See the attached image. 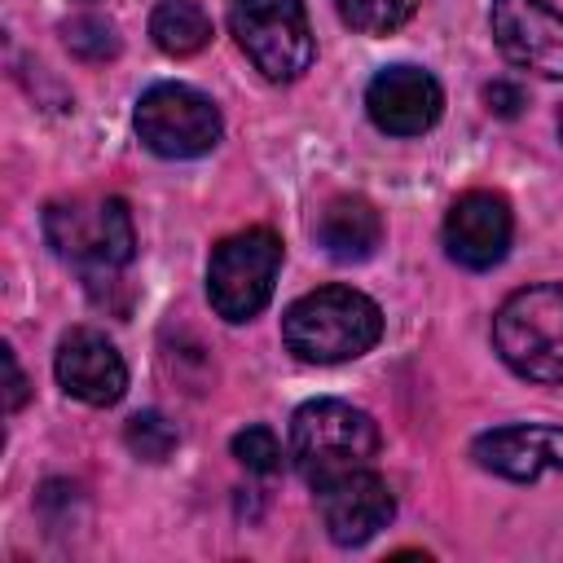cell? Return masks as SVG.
Segmentation results:
<instances>
[{
    "label": "cell",
    "mask_w": 563,
    "mask_h": 563,
    "mask_svg": "<svg viewBox=\"0 0 563 563\" xmlns=\"http://www.w3.org/2000/svg\"><path fill=\"white\" fill-rule=\"evenodd\" d=\"M383 339V312L352 286H321L282 312V343L303 365H339L365 356Z\"/></svg>",
    "instance_id": "1"
},
{
    "label": "cell",
    "mask_w": 563,
    "mask_h": 563,
    "mask_svg": "<svg viewBox=\"0 0 563 563\" xmlns=\"http://www.w3.org/2000/svg\"><path fill=\"white\" fill-rule=\"evenodd\" d=\"M44 238L57 260L75 264L84 277H106L132 264L136 224L114 194H70L44 207Z\"/></svg>",
    "instance_id": "2"
},
{
    "label": "cell",
    "mask_w": 563,
    "mask_h": 563,
    "mask_svg": "<svg viewBox=\"0 0 563 563\" xmlns=\"http://www.w3.org/2000/svg\"><path fill=\"white\" fill-rule=\"evenodd\" d=\"M378 444H383L378 422L365 409L334 400V396H317L299 405L290 418V457H295V471L312 488L343 471L369 466Z\"/></svg>",
    "instance_id": "3"
},
{
    "label": "cell",
    "mask_w": 563,
    "mask_h": 563,
    "mask_svg": "<svg viewBox=\"0 0 563 563\" xmlns=\"http://www.w3.org/2000/svg\"><path fill=\"white\" fill-rule=\"evenodd\" d=\"M493 347L519 378L563 383V286L515 290L493 317Z\"/></svg>",
    "instance_id": "4"
},
{
    "label": "cell",
    "mask_w": 563,
    "mask_h": 563,
    "mask_svg": "<svg viewBox=\"0 0 563 563\" xmlns=\"http://www.w3.org/2000/svg\"><path fill=\"white\" fill-rule=\"evenodd\" d=\"M229 31L268 84H295L317 57L303 0H233Z\"/></svg>",
    "instance_id": "5"
},
{
    "label": "cell",
    "mask_w": 563,
    "mask_h": 563,
    "mask_svg": "<svg viewBox=\"0 0 563 563\" xmlns=\"http://www.w3.org/2000/svg\"><path fill=\"white\" fill-rule=\"evenodd\" d=\"M282 273V238L273 229H242L216 242L207 260V299L216 317L242 325L264 312L273 299V282Z\"/></svg>",
    "instance_id": "6"
},
{
    "label": "cell",
    "mask_w": 563,
    "mask_h": 563,
    "mask_svg": "<svg viewBox=\"0 0 563 563\" xmlns=\"http://www.w3.org/2000/svg\"><path fill=\"white\" fill-rule=\"evenodd\" d=\"M132 123H136V136L145 141V150H154L158 158H202L216 150L220 132H224V119H220V106L189 88V84H150L141 97H136V110H132Z\"/></svg>",
    "instance_id": "7"
},
{
    "label": "cell",
    "mask_w": 563,
    "mask_h": 563,
    "mask_svg": "<svg viewBox=\"0 0 563 563\" xmlns=\"http://www.w3.org/2000/svg\"><path fill=\"white\" fill-rule=\"evenodd\" d=\"M488 31L506 62L563 79V9L550 0H493Z\"/></svg>",
    "instance_id": "8"
},
{
    "label": "cell",
    "mask_w": 563,
    "mask_h": 563,
    "mask_svg": "<svg viewBox=\"0 0 563 563\" xmlns=\"http://www.w3.org/2000/svg\"><path fill=\"white\" fill-rule=\"evenodd\" d=\"M317 510L334 545H365L391 523L396 497L383 475H374L369 466H356V471H343L317 484Z\"/></svg>",
    "instance_id": "9"
},
{
    "label": "cell",
    "mask_w": 563,
    "mask_h": 563,
    "mask_svg": "<svg viewBox=\"0 0 563 563\" xmlns=\"http://www.w3.org/2000/svg\"><path fill=\"white\" fill-rule=\"evenodd\" d=\"M365 114L387 136H422L444 114V88L422 66H383L365 88Z\"/></svg>",
    "instance_id": "10"
},
{
    "label": "cell",
    "mask_w": 563,
    "mask_h": 563,
    "mask_svg": "<svg viewBox=\"0 0 563 563\" xmlns=\"http://www.w3.org/2000/svg\"><path fill=\"white\" fill-rule=\"evenodd\" d=\"M510 238H515L510 202L493 189H466L444 216V251L453 264L471 273L497 268L510 251Z\"/></svg>",
    "instance_id": "11"
},
{
    "label": "cell",
    "mask_w": 563,
    "mask_h": 563,
    "mask_svg": "<svg viewBox=\"0 0 563 563\" xmlns=\"http://www.w3.org/2000/svg\"><path fill=\"white\" fill-rule=\"evenodd\" d=\"M53 374L66 396H75L92 409H106V405L123 400V391H128V365H123L119 347L92 325H75L62 334Z\"/></svg>",
    "instance_id": "12"
},
{
    "label": "cell",
    "mask_w": 563,
    "mask_h": 563,
    "mask_svg": "<svg viewBox=\"0 0 563 563\" xmlns=\"http://www.w3.org/2000/svg\"><path fill=\"white\" fill-rule=\"evenodd\" d=\"M471 457L501 479H537L563 471V422H506L471 440Z\"/></svg>",
    "instance_id": "13"
},
{
    "label": "cell",
    "mask_w": 563,
    "mask_h": 563,
    "mask_svg": "<svg viewBox=\"0 0 563 563\" xmlns=\"http://www.w3.org/2000/svg\"><path fill=\"white\" fill-rule=\"evenodd\" d=\"M317 246L334 264H361L383 246V216L361 194H339L317 216Z\"/></svg>",
    "instance_id": "14"
},
{
    "label": "cell",
    "mask_w": 563,
    "mask_h": 563,
    "mask_svg": "<svg viewBox=\"0 0 563 563\" xmlns=\"http://www.w3.org/2000/svg\"><path fill=\"white\" fill-rule=\"evenodd\" d=\"M150 40L167 57H194L211 44V18L198 0H163L150 13Z\"/></svg>",
    "instance_id": "15"
},
{
    "label": "cell",
    "mask_w": 563,
    "mask_h": 563,
    "mask_svg": "<svg viewBox=\"0 0 563 563\" xmlns=\"http://www.w3.org/2000/svg\"><path fill=\"white\" fill-rule=\"evenodd\" d=\"M334 9L361 35H391L413 18L418 0H334Z\"/></svg>",
    "instance_id": "16"
},
{
    "label": "cell",
    "mask_w": 563,
    "mask_h": 563,
    "mask_svg": "<svg viewBox=\"0 0 563 563\" xmlns=\"http://www.w3.org/2000/svg\"><path fill=\"white\" fill-rule=\"evenodd\" d=\"M62 40H66V48L79 62H110V57H119V31H114V22H106L97 13L70 18L62 26Z\"/></svg>",
    "instance_id": "17"
},
{
    "label": "cell",
    "mask_w": 563,
    "mask_h": 563,
    "mask_svg": "<svg viewBox=\"0 0 563 563\" xmlns=\"http://www.w3.org/2000/svg\"><path fill=\"white\" fill-rule=\"evenodd\" d=\"M123 440H128V449H132L141 462H163V457L176 449L180 435H176V427H172L158 409H141V413L128 418Z\"/></svg>",
    "instance_id": "18"
},
{
    "label": "cell",
    "mask_w": 563,
    "mask_h": 563,
    "mask_svg": "<svg viewBox=\"0 0 563 563\" xmlns=\"http://www.w3.org/2000/svg\"><path fill=\"white\" fill-rule=\"evenodd\" d=\"M233 457H238L246 471H255V475H277L282 462H286V449H282V440L273 435V427L251 422V427H242V431L233 435Z\"/></svg>",
    "instance_id": "19"
},
{
    "label": "cell",
    "mask_w": 563,
    "mask_h": 563,
    "mask_svg": "<svg viewBox=\"0 0 563 563\" xmlns=\"http://www.w3.org/2000/svg\"><path fill=\"white\" fill-rule=\"evenodd\" d=\"M484 101H488V110H493V114H501V119H515V114L528 106L523 88H515V84H506V79L488 84V88H484Z\"/></svg>",
    "instance_id": "20"
},
{
    "label": "cell",
    "mask_w": 563,
    "mask_h": 563,
    "mask_svg": "<svg viewBox=\"0 0 563 563\" xmlns=\"http://www.w3.org/2000/svg\"><path fill=\"white\" fill-rule=\"evenodd\" d=\"M4 369H9V413H18L22 405H26V374H22V365H18V356H13V347H4Z\"/></svg>",
    "instance_id": "21"
},
{
    "label": "cell",
    "mask_w": 563,
    "mask_h": 563,
    "mask_svg": "<svg viewBox=\"0 0 563 563\" xmlns=\"http://www.w3.org/2000/svg\"><path fill=\"white\" fill-rule=\"evenodd\" d=\"M559 136H563V106H559Z\"/></svg>",
    "instance_id": "22"
},
{
    "label": "cell",
    "mask_w": 563,
    "mask_h": 563,
    "mask_svg": "<svg viewBox=\"0 0 563 563\" xmlns=\"http://www.w3.org/2000/svg\"><path fill=\"white\" fill-rule=\"evenodd\" d=\"M84 4H92V0H84Z\"/></svg>",
    "instance_id": "23"
}]
</instances>
